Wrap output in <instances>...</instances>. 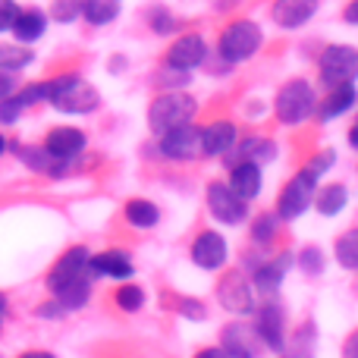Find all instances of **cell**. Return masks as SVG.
<instances>
[{
  "instance_id": "4316f807",
  "label": "cell",
  "mask_w": 358,
  "mask_h": 358,
  "mask_svg": "<svg viewBox=\"0 0 358 358\" xmlns=\"http://www.w3.org/2000/svg\"><path fill=\"white\" fill-rule=\"evenodd\" d=\"M126 220L136 229H151L161 220V210H157V204L148 201V198H132V201L126 204Z\"/></svg>"
},
{
  "instance_id": "c3c4849f",
  "label": "cell",
  "mask_w": 358,
  "mask_h": 358,
  "mask_svg": "<svg viewBox=\"0 0 358 358\" xmlns=\"http://www.w3.org/2000/svg\"><path fill=\"white\" fill-rule=\"evenodd\" d=\"M3 308H6V302H3V296H0V315H3Z\"/></svg>"
},
{
  "instance_id": "8992f818",
  "label": "cell",
  "mask_w": 358,
  "mask_h": 358,
  "mask_svg": "<svg viewBox=\"0 0 358 358\" xmlns=\"http://www.w3.org/2000/svg\"><path fill=\"white\" fill-rule=\"evenodd\" d=\"M358 79V50L352 44H330L321 54V82L330 88Z\"/></svg>"
},
{
  "instance_id": "836d02e7",
  "label": "cell",
  "mask_w": 358,
  "mask_h": 358,
  "mask_svg": "<svg viewBox=\"0 0 358 358\" xmlns=\"http://www.w3.org/2000/svg\"><path fill=\"white\" fill-rule=\"evenodd\" d=\"M311 324H305V327L296 330V336L289 340V358H311Z\"/></svg>"
},
{
  "instance_id": "44dd1931",
  "label": "cell",
  "mask_w": 358,
  "mask_h": 358,
  "mask_svg": "<svg viewBox=\"0 0 358 358\" xmlns=\"http://www.w3.org/2000/svg\"><path fill=\"white\" fill-rule=\"evenodd\" d=\"M229 189H233L236 198H242V201H252V198H258L261 192V167L258 164H233V170H229Z\"/></svg>"
},
{
  "instance_id": "4fadbf2b",
  "label": "cell",
  "mask_w": 358,
  "mask_h": 358,
  "mask_svg": "<svg viewBox=\"0 0 358 358\" xmlns=\"http://www.w3.org/2000/svg\"><path fill=\"white\" fill-rule=\"evenodd\" d=\"M229 258V248H227V239L214 229H204V233L195 236L192 242V261H195L201 271H220Z\"/></svg>"
},
{
  "instance_id": "60d3db41",
  "label": "cell",
  "mask_w": 358,
  "mask_h": 358,
  "mask_svg": "<svg viewBox=\"0 0 358 358\" xmlns=\"http://www.w3.org/2000/svg\"><path fill=\"white\" fill-rule=\"evenodd\" d=\"M38 315H41V317H60L63 308L57 302H48V305H41V308H38Z\"/></svg>"
},
{
  "instance_id": "5b68a950",
  "label": "cell",
  "mask_w": 358,
  "mask_h": 358,
  "mask_svg": "<svg viewBox=\"0 0 358 358\" xmlns=\"http://www.w3.org/2000/svg\"><path fill=\"white\" fill-rule=\"evenodd\" d=\"M315 192H317V176L311 173L308 167L299 170V173L283 185V192H280L277 217L280 220H296V217H302L305 210L311 208V201H315Z\"/></svg>"
},
{
  "instance_id": "d6986e66",
  "label": "cell",
  "mask_w": 358,
  "mask_h": 358,
  "mask_svg": "<svg viewBox=\"0 0 358 358\" xmlns=\"http://www.w3.org/2000/svg\"><path fill=\"white\" fill-rule=\"evenodd\" d=\"M88 273L92 277H110V280H129L132 277V261L126 252L110 248V252H101L88 258Z\"/></svg>"
},
{
  "instance_id": "b9f144b4",
  "label": "cell",
  "mask_w": 358,
  "mask_h": 358,
  "mask_svg": "<svg viewBox=\"0 0 358 358\" xmlns=\"http://www.w3.org/2000/svg\"><path fill=\"white\" fill-rule=\"evenodd\" d=\"M182 311H185L189 317H204V308H201L198 302H182Z\"/></svg>"
},
{
  "instance_id": "7c38bea8",
  "label": "cell",
  "mask_w": 358,
  "mask_h": 358,
  "mask_svg": "<svg viewBox=\"0 0 358 358\" xmlns=\"http://www.w3.org/2000/svg\"><path fill=\"white\" fill-rule=\"evenodd\" d=\"M236 138H239V132L229 120H214L204 129H198V148L204 157H227L236 148Z\"/></svg>"
},
{
  "instance_id": "8fae6325",
  "label": "cell",
  "mask_w": 358,
  "mask_h": 358,
  "mask_svg": "<svg viewBox=\"0 0 358 358\" xmlns=\"http://www.w3.org/2000/svg\"><path fill=\"white\" fill-rule=\"evenodd\" d=\"M41 148L48 151L54 161L69 164L85 151V132L76 129V126H57V129L48 132V138H44Z\"/></svg>"
},
{
  "instance_id": "ba28073f",
  "label": "cell",
  "mask_w": 358,
  "mask_h": 358,
  "mask_svg": "<svg viewBox=\"0 0 358 358\" xmlns=\"http://www.w3.org/2000/svg\"><path fill=\"white\" fill-rule=\"evenodd\" d=\"M204 195H208V210L217 223L239 227V223L248 217V204L242 201V198H236L227 182H210Z\"/></svg>"
},
{
  "instance_id": "7dc6e473",
  "label": "cell",
  "mask_w": 358,
  "mask_h": 358,
  "mask_svg": "<svg viewBox=\"0 0 358 358\" xmlns=\"http://www.w3.org/2000/svg\"><path fill=\"white\" fill-rule=\"evenodd\" d=\"M3 151H6V138L0 136V155H3Z\"/></svg>"
},
{
  "instance_id": "9a60e30c",
  "label": "cell",
  "mask_w": 358,
  "mask_h": 358,
  "mask_svg": "<svg viewBox=\"0 0 358 358\" xmlns=\"http://www.w3.org/2000/svg\"><path fill=\"white\" fill-rule=\"evenodd\" d=\"M157 148H161V155L167 161H192V157L201 155V148H198V126L185 123V126L164 132Z\"/></svg>"
},
{
  "instance_id": "5bb4252c",
  "label": "cell",
  "mask_w": 358,
  "mask_h": 358,
  "mask_svg": "<svg viewBox=\"0 0 358 358\" xmlns=\"http://www.w3.org/2000/svg\"><path fill=\"white\" fill-rule=\"evenodd\" d=\"M208 57V44H204L201 35H182L173 41V48L167 50V66L176 69V73L189 76L192 69H198Z\"/></svg>"
},
{
  "instance_id": "d590c367",
  "label": "cell",
  "mask_w": 358,
  "mask_h": 358,
  "mask_svg": "<svg viewBox=\"0 0 358 358\" xmlns=\"http://www.w3.org/2000/svg\"><path fill=\"white\" fill-rule=\"evenodd\" d=\"M176 16L173 13H167V10H155L151 13V29L157 31V35H167V31H173L176 29Z\"/></svg>"
},
{
  "instance_id": "f6af8a7d",
  "label": "cell",
  "mask_w": 358,
  "mask_h": 358,
  "mask_svg": "<svg viewBox=\"0 0 358 358\" xmlns=\"http://www.w3.org/2000/svg\"><path fill=\"white\" fill-rule=\"evenodd\" d=\"M19 358H57V355H50V352H41V349H31V352H22Z\"/></svg>"
},
{
  "instance_id": "83f0119b",
  "label": "cell",
  "mask_w": 358,
  "mask_h": 358,
  "mask_svg": "<svg viewBox=\"0 0 358 358\" xmlns=\"http://www.w3.org/2000/svg\"><path fill=\"white\" fill-rule=\"evenodd\" d=\"M123 0H82V16L92 25H107L120 16Z\"/></svg>"
},
{
  "instance_id": "30bf717a",
  "label": "cell",
  "mask_w": 358,
  "mask_h": 358,
  "mask_svg": "<svg viewBox=\"0 0 358 358\" xmlns=\"http://www.w3.org/2000/svg\"><path fill=\"white\" fill-rule=\"evenodd\" d=\"M255 334H258L261 346L271 349V352H283L286 349V317L283 308L277 302H267L258 311V321H255Z\"/></svg>"
},
{
  "instance_id": "7a4b0ae2",
  "label": "cell",
  "mask_w": 358,
  "mask_h": 358,
  "mask_svg": "<svg viewBox=\"0 0 358 358\" xmlns=\"http://www.w3.org/2000/svg\"><path fill=\"white\" fill-rule=\"evenodd\" d=\"M198 113V104L192 94L185 92H164L151 101L148 107V126L155 136H164V132L176 129V126L192 123Z\"/></svg>"
},
{
  "instance_id": "6da1fadb",
  "label": "cell",
  "mask_w": 358,
  "mask_h": 358,
  "mask_svg": "<svg viewBox=\"0 0 358 358\" xmlns=\"http://www.w3.org/2000/svg\"><path fill=\"white\" fill-rule=\"evenodd\" d=\"M48 104L60 113H69V117H82V113L98 110L101 94L79 76H57L48 82Z\"/></svg>"
},
{
  "instance_id": "f35d334b",
  "label": "cell",
  "mask_w": 358,
  "mask_h": 358,
  "mask_svg": "<svg viewBox=\"0 0 358 358\" xmlns=\"http://www.w3.org/2000/svg\"><path fill=\"white\" fill-rule=\"evenodd\" d=\"M16 92V76L13 73H0V101H6Z\"/></svg>"
},
{
  "instance_id": "7402d4cb",
  "label": "cell",
  "mask_w": 358,
  "mask_h": 358,
  "mask_svg": "<svg viewBox=\"0 0 358 358\" xmlns=\"http://www.w3.org/2000/svg\"><path fill=\"white\" fill-rule=\"evenodd\" d=\"M355 101H358V88H355V82H349V85H336V88H330V94L321 101L317 113H321L324 123H330V120H336V117H343V113L352 110Z\"/></svg>"
},
{
  "instance_id": "cb8c5ba5",
  "label": "cell",
  "mask_w": 358,
  "mask_h": 358,
  "mask_svg": "<svg viewBox=\"0 0 358 358\" xmlns=\"http://www.w3.org/2000/svg\"><path fill=\"white\" fill-rule=\"evenodd\" d=\"M311 204H315L324 217H336L349 204V189L340 182H330V185H324V189L315 192V201Z\"/></svg>"
},
{
  "instance_id": "277c9868",
  "label": "cell",
  "mask_w": 358,
  "mask_h": 358,
  "mask_svg": "<svg viewBox=\"0 0 358 358\" xmlns=\"http://www.w3.org/2000/svg\"><path fill=\"white\" fill-rule=\"evenodd\" d=\"M315 88L305 79H289L283 88L277 92V101H273V110H277V120L283 126H299L315 113Z\"/></svg>"
},
{
  "instance_id": "3957f363",
  "label": "cell",
  "mask_w": 358,
  "mask_h": 358,
  "mask_svg": "<svg viewBox=\"0 0 358 358\" xmlns=\"http://www.w3.org/2000/svg\"><path fill=\"white\" fill-rule=\"evenodd\" d=\"M261 41H264V35H261L258 22H252V19H236V22H229L227 29H223L220 41H217V54L227 63H245L261 50Z\"/></svg>"
},
{
  "instance_id": "ac0fdd59",
  "label": "cell",
  "mask_w": 358,
  "mask_h": 358,
  "mask_svg": "<svg viewBox=\"0 0 358 358\" xmlns=\"http://www.w3.org/2000/svg\"><path fill=\"white\" fill-rule=\"evenodd\" d=\"M317 13V0H273L271 19L280 29H302Z\"/></svg>"
},
{
  "instance_id": "d4e9b609",
  "label": "cell",
  "mask_w": 358,
  "mask_h": 358,
  "mask_svg": "<svg viewBox=\"0 0 358 358\" xmlns=\"http://www.w3.org/2000/svg\"><path fill=\"white\" fill-rule=\"evenodd\" d=\"M277 155V148H273V142L271 138H245V142L236 148V155L229 157L233 164H264V161H271V157Z\"/></svg>"
},
{
  "instance_id": "74e56055",
  "label": "cell",
  "mask_w": 358,
  "mask_h": 358,
  "mask_svg": "<svg viewBox=\"0 0 358 358\" xmlns=\"http://www.w3.org/2000/svg\"><path fill=\"white\" fill-rule=\"evenodd\" d=\"M16 16H19L16 0H0V31H10Z\"/></svg>"
},
{
  "instance_id": "f546056e",
  "label": "cell",
  "mask_w": 358,
  "mask_h": 358,
  "mask_svg": "<svg viewBox=\"0 0 358 358\" xmlns=\"http://www.w3.org/2000/svg\"><path fill=\"white\" fill-rule=\"evenodd\" d=\"M334 255H336V261H340L346 271H358V227L346 229V233L336 239Z\"/></svg>"
},
{
  "instance_id": "ab89813d",
  "label": "cell",
  "mask_w": 358,
  "mask_h": 358,
  "mask_svg": "<svg viewBox=\"0 0 358 358\" xmlns=\"http://www.w3.org/2000/svg\"><path fill=\"white\" fill-rule=\"evenodd\" d=\"M343 358H358V330L346 340V346H343Z\"/></svg>"
},
{
  "instance_id": "484cf974",
  "label": "cell",
  "mask_w": 358,
  "mask_h": 358,
  "mask_svg": "<svg viewBox=\"0 0 358 358\" xmlns=\"http://www.w3.org/2000/svg\"><path fill=\"white\" fill-rule=\"evenodd\" d=\"M16 155L22 157V164H29L35 173H54V176H60L63 170H66V164L54 161L48 151H44V148H35V145H19Z\"/></svg>"
},
{
  "instance_id": "2e32d148",
  "label": "cell",
  "mask_w": 358,
  "mask_h": 358,
  "mask_svg": "<svg viewBox=\"0 0 358 358\" xmlns=\"http://www.w3.org/2000/svg\"><path fill=\"white\" fill-rule=\"evenodd\" d=\"M220 349L227 358H258V352L264 346H261L255 327L236 321V324H229V327H223V346Z\"/></svg>"
},
{
  "instance_id": "7bdbcfd3",
  "label": "cell",
  "mask_w": 358,
  "mask_h": 358,
  "mask_svg": "<svg viewBox=\"0 0 358 358\" xmlns=\"http://www.w3.org/2000/svg\"><path fill=\"white\" fill-rule=\"evenodd\" d=\"M343 16H346L349 25H358V0H352V3L346 6V13H343Z\"/></svg>"
},
{
  "instance_id": "f907efd6",
  "label": "cell",
  "mask_w": 358,
  "mask_h": 358,
  "mask_svg": "<svg viewBox=\"0 0 358 358\" xmlns=\"http://www.w3.org/2000/svg\"><path fill=\"white\" fill-rule=\"evenodd\" d=\"M355 123H358V120H355Z\"/></svg>"
},
{
  "instance_id": "ee69618b",
  "label": "cell",
  "mask_w": 358,
  "mask_h": 358,
  "mask_svg": "<svg viewBox=\"0 0 358 358\" xmlns=\"http://www.w3.org/2000/svg\"><path fill=\"white\" fill-rule=\"evenodd\" d=\"M195 358H227V355H223V349L208 346V349H201V352H195Z\"/></svg>"
},
{
  "instance_id": "e575fe53",
  "label": "cell",
  "mask_w": 358,
  "mask_h": 358,
  "mask_svg": "<svg viewBox=\"0 0 358 358\" xmlns=\"http://www.w3.org/2000/svg\"><path fill=\"white\" fill-rule=\"evenodd\" d=\"M299 264H302V271L305 273H321L324 271V255H321V248H305L302 255H299Z\"/></svg>"
},
{
  "instance_id": "bcb514c9",
  "label": "cell",
  "mask_w": 358,
  "mask_h": 358,
  "mask_svg": "<svg viewBox=\"0 0 358 358\" xmlns=\"http://www.w3.org/2000/svg\"><path fill=\"white\" fill-rule=\"evenodd\" d=\"M349 145H352V148H358V123L352 126V129H349Z\"/></svg>"
},
{
  "instance_id": "9c48e42d",
  "label": "cell",
  "mask_w": 358,
  "mask_h": 358,
  "mask_svg": "<svg viewBox=\"0 0 358 358\" xmlns=\"http://www.w3.org/2000/svg\"><path fill=\"white\" fill-rule=\"evenodd\" d=\"M217 299H220V305L227 311H233V315H248V311L255 308V289L239 271H229L227 277L220 280Z\"/></svg>"
},
{
  "instance_id": "4dcf8cb0",
  "label": "cell",
  "mask_w": 358,
  "mask_h": 358,
  "mask_svg": "<svg viewBox=\"0 0 358 358\" xmlns=\"http://www.w3.org/2000/svg\"><path fill=\"white\" fill-rule=\"evenodd\" d=\"M277 227H280V217H277V214H261V217H255V223H252V239L258 242V245H271L273 236H277Z\"/></svg>"
},
{
  "instance_id": "603a6c76",
  "label": "cell",
  "mask_w": 358,
  "mask_h": 358,
  "mask_svg": "<svg viewBox=\"0 0 358 358\" xmlns=\"http://www.w3.org/2000/svg\"><path fill=\"white\" fill-rule=\"evenodd\" d=\"M44 29H48V16L41 10H19L10 31L19 38V44H31L44 35Z\"/></svg>"
},
{
  "instance_id": "ffe728a7",
  "label": "cell",
  "mask_w": 358,
  "mask_h": 358,
  "mask_svg": "<svg viewBox=\"0 0 358 358\" xmlns=\"http://www.w3.org/2000/svg\"><path fill=\"white\" fill-rule=\"evenodd\" d=\"M289 264H292V255L289 252L277 255L273 261H264V264L255 271V289H261L264 296H273V292L283 286V277L289 273Z\"/></svg>"
},
{
  "instance_id": "e0dca14e",
  "label": "cell",
  "mask_w": 358,
  "mask_h": 358,
  "mask_svg": "<svg viewBox=\"0 0 358 358\" xmlns=\"http://www.w3.org/2000/svg\"><path fill=\"white\" fill-rule=\"evenodd\" d=\"M38 101H48V82H35V85H25L19 92H13L6 101H0V123H16L22 117V110L35 107Z\"/></svg>"
},
{
  "instance_id": "52a82bcc",
  "label": "cell",
  "mask_w": 358,
  "mask_h": 358,
  "mask_svg": "<svg viewBox=\"0 0 358 358\" xmlns=\"http://www.w3.org/2000/svg\"><path fill=\"white\" fill-rule=\"evenodd\" d=\"M88 258H92V255H88V248H82V245L69 248V252L63 255L54 267H50L48 289L57 296V292L66 289V286L79 283V280H88V277H92V273H88Z\"/></svg>"
},
{
  "instance_id": "f1b7e54d",
  "label": "cell",
  "mask_w": 358,
  "mask_h": 358,
  "mask_svg": "<svg viewBox=\"0 0 358 358\" xmlns=\"http://www.w3.org/2000/svg\"><path fill=\"white\" fill-rule=\"evenodd\" d=\"M31 60H35V54H31L25 44H3L0 41V73L16 76L19 69H25Z\"/></svg>"
},
{
  "instance_id": "681fc988",
  "label": "cell",
  "mask_w": 358,
  "mask_h": 358,
  "mask_svg": "<svg viewBox=\"0 0 358 358\" xmlns=\"http://www.w3.org/2000/svg\"><path fill=\"white\" fill-rule=\"evenodd\" d=\"M0 324H3V315H0Z\"/></svg>"
},
{
  "instance_id": "8d00e7d4",
  "label": "cell",
  "mask_w": 358,
  "mask_h": 358,
  "mask_svg": "<svg viewBox=\"0 0 358 358\" xmlns=\"http://www.w3.org/2000/svg\"><path fill=\"white\" fill-rule=\"evenodd\" d=\"M334 161H336V155H334V151H321V155H317V157H311V164H308V170H311V173H315L317 179H321L324 173H327V170L330 167H334Z\"/></svg>"
},
{
  "instance_id": "d6a6232c",
  "label": "cell",
  "mask_w": 358,
  "mask_h": 358,
  "mask_svg": "<svg viewBox=\"0 0 358 358\" xmlns=\"http://www.w3.org/2000/svg\"><path fill=\"white\" fill-rule=\"evenodd\" d=\"M117 305L123 311H138L145 305V289H142V286H132V283L129 286H120V289H117Z\"/></svg>"
},
{
  "instance_id": "1f68e13d",
  "label": "cell",
  "mask_w": 358,
  "mask_h": 358,
  "mask_svg": "<svg viewBox=\"0 0 358 358\" xmlns=\"http://www.w3.org/2000/svg\"><path fill=\"white\" fill-rule=\"evenodd\" d=\"M82 16V0H54L50 3V19L54 22H76Z\"/></svg>"
}]
</instances>
